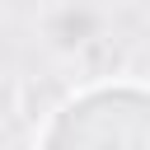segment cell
<instances>
[{"mask_svg": "<svg viewBox=\"0 0 150 150\" xmlns=\"http://www.w3.org/2000/svg\"><path fill=\"white\" fill-rule=\"evenodd\" d=\"M38 47L61 66H84L112 47V14L98 0H42L33 9Z\"/></svg>", "mask_w": 150, "mask_h": 150, "instance_id": "1", "label": "cell"}]
</instances>
